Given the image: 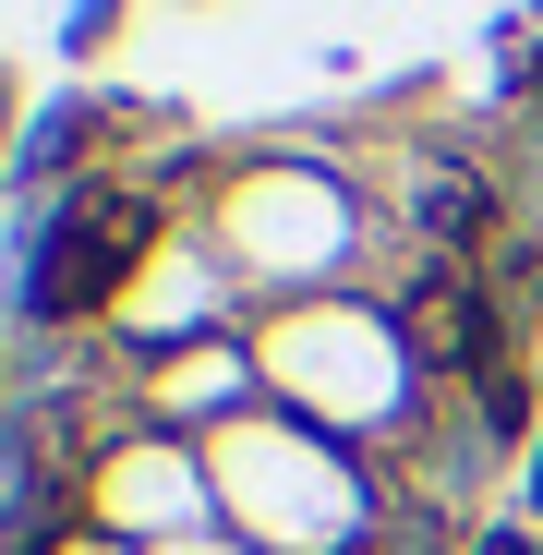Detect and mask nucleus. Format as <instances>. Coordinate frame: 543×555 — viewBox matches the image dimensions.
<instances>
[{
  "label": "nucleus",
  "instance_id": "f257e3e1",
  "mask_svg": "<svg viewBox=\"0 0 543 555\" xmlns=\"http://www.w3.org/2000/svg\"><path fill=\"white\" fill-rule=\"evenodd\" d=\"M254 362H266V399L326 423L338 447L362 459H399L423 423H435V375L411 362L399 314L387 302H362V291H314V302H279V314H254Z\"/></svg>",
  "mask_w": 543,
  "mask_h": 555
},
{
  "label": "nucleus",
  "instance_id": "f03ea898",
  "mask_svg": "<svg viewBox=\"0 0 543 555\" xmlns=\"http://www.w3.org/2000/svg\"><path fill=\"white\" fill-rule=\"evenodd\" d=\"M206 472H218V531L254 555H362L387 531V459L338 447L302 411H242L230 435H206Z\"/></svg>",
  "mask_w": 543,
  "mask_h": 555
},
{
  "label": "nucleus",
  "instance_id": "7ed1b4c3",
  "mask_svg": "<svg viewBox=\"0 0 543 555\" xmlns=\"http://www.w3.org/2000/svg\"><path fill=\"white\" fill-rule=\"evenodd\" d=\"M218 254L242 266V291L314 302V291H338L350 254H362V194L338 169H314V157H266V169H242L218 194Z\"/></svg>",
  "mask_w": 543,
  "mask_h": 555
},
{
  "label": "nucleus",
  "instance_id": "20e7f679",
  "mask_svg": "<svg viewBox=\"0 0 543 555\" xmlns=\"http://www.w3.org/2000/svg\"><path fill=\"white\" fill-rule=\"evenodd\" d=\"M85 531L121 543V555H181L218 531V472L194 435L169 423H121L98 459H85Z\"/></svg>",
  "mask_w": 543,
  "mask_h": 555
}]
</instances>
